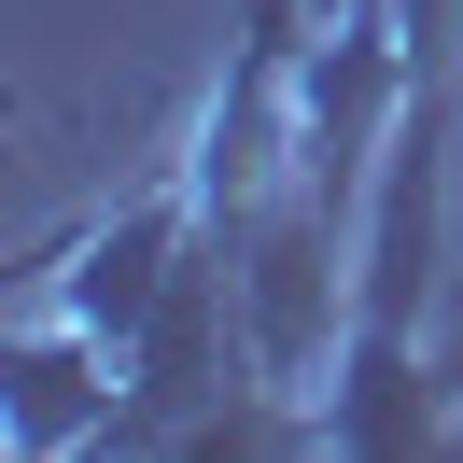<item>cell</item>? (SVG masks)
<instances>
[{
	"mask_svg": "<svg viewBox=\"0 0 463 463\" xmlns=\"http://www.w3.org/2000/svg\"><path fill=\"white\" fill-rule=\"evenodd\" d=\"M449 407H463V365H449Z\"/></svg>",
	"mask_w": 463,
	"mask_h": 463,
	"instance_id": "obj_1",
	"label": "cell"
}]
</instances>
